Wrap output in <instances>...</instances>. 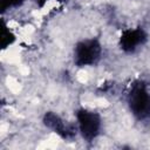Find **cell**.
Instances as JSON below:
<instances>
[{
	"label": "cell",
	"instance_id": "cell-1",
	"mask_svg": "<svg viewBox=\"0 0 150 150\" xmlns=\"http://www.w3.org/2000/svg\"><path fill=\"white\" fill-rule=\"evenodd\" d=\"M127 102L130 112L139 121L150 118V84L136 80L128 93Z\"/></svg>",
	"mask_w": 150,
	"mask_h": 150
},
{
	"label": "cell",
	"instance_id": "cell-7",
	"mask_svg": "<svg viewBox=\"0 0 150 150\" xmlns=\"http://www.w3.org/2000/svg\"><path fill=\"white\" fill-rule=\"evenodd\" d=\"M23 2H25V0H0V9H1V13L4 14L8 9L18 8V7L22 6Z\"/></svg>",
	"mask_w": 150,
	"mask_h": 150
},
{
	"label": "cell",
	"instance_id": "cell-6",
	"mask_svg": "<svg viewBox=\"0 0 150 150\" xmlns=\"http://www.w3.org/2000/svg\"><path fill=\"white\" fill-rule=\"evenodd\" d=\"M15 40H16L15 34L7 27L6 21L2 20V25H1V38H0L1 49H7L9 46H12L15 42Z\"/></svg>",
	"mask_w": 150,
	"mask_h": 150
},
{
	"label": "cell",
	"instance_id": "cell-3",
	"mask_svg": "<svg viewBox=\"0 0 150 150\" xmlns=\"http://www.w3.org/2000/svg\"><path fill=\"white\" fill-rule=\"evenodd\" d=\"M76 121L79 132L86 142L90 143L98 137L102 127V118L97 111L80 108L76 110Z\"/></svg>",
	"mask_w": 150,
	"mask_h": 150
},
{
	"label": "cell",
	"instance_id": "cell-2",
	"mask_svg": "<svg viewBox=\"0 0 150 150\" xmlns=\"http://www.w3.org/2000/svg\"><path fill=\"white\" fill-rule=\"evenodd\" d=\"M102 56V46L97 38L79 41L74 47V63L79 67L95 66Z\"/></svg>",
	"mask_w": 150,
	"mask_h": 150
},
{
	"label": "cell",
	"instance_id": "cell-4",
	"mask_svg": "<svg viewBox=\"0 0 150 150\" xmlns=\"http://www.w3.org/2000/svg\"><path fill=\"white\" fill-rule=\"evenodd\" d=\"M148 40L146 32L143 29V27H136V28H127L122 32L118 46L120 49L124 53L131 54L135 53L139 47H142Z\"/></svg>",
	"mask_w": 150,
	"mask_h": 150
},
{
	"label": "cell",
	"instance_id": "cell-8",
	"mask_svg": "<svg viewBox=\"0 0 150 150\" xmlns=\"http://www.w3.org/2000/svg\"><path fill=\"white\" fill-rule=\"evenodd\" d=\"M47 1H50V0H35V4H36V6L39 8H42L47 4ZM55 1H57V2H67L68 0H55Z\"/></svg>",
	"mask_w": 150,
	"mask_h": 150
},
{
	"label": "cell",
	"instance_id": "cell-5",
	"mask_svg": "<svg viewBox=\"0 0 150 150\" xmlns=\"http://www.w3.org/2000/svg\"><path fill=\"white\" fill-rule=\"evenodd\" d=\"M42 122L48 129L63 139H71L76 134L74 125L66 123L64 120L54 111H46L42 117Z\"/></svg>",
	"mask_w": 150,
	"mask_h": 150
}]
</instances>
